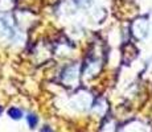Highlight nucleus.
<instances>
[{
  "mask_svg": "<svg viewBox=\"0 0 152 132\" xmlns=\"http://www.w3.org/2000/svg\"><path fill=\"white\" fill-rule=\"evenodd\" d=\"M8 115H10L12 119H20L23 116V112H21V110H19V108L12 107L8 110Z\"/></svg>",
  "mask_w": 152,
  "mask_h": 132,
  "instance_id": "obj_1",
  "label": "nucleus"
},
{
  "mask_svg": "<svg viewBox=\"0 0 152 132\" xmlns=\"http://www.w3.org/2000/svg\"><path fill=\"white\" fill-rule=\"evenodd\" d=\"M28 124H29V127L31 128H34L37 125V122H39V119H37V116L36 115H33V114H31V115H28Z\"/></svg>",
  "mask_w": 152,
  "mask_h": 132,
  "instance_id": "obj_2",
  "label": "nucleus"
},
{
  "mask_svg": "<svg viewBox=\"0 0 152 132\" xmlns=\"http://www.w3.org/2000/svg\"><path fill=\"white\" fill-rule=\"evenodd\" d=\"M40 132H53V130H52L49 125H44L41 130H40Z\"/></svg>",
  "mask_w": 152,
  "mask_h": 132,
  "instance_id": "obj_3",
  "label": "nucleus"
},
{
  "mask_svg": "<svg viewBox=\"0 0 152 132\" xmlns=\"http://www.w3.org/2000/svg\"><path fill=\"white\" fill-rule=\"evenodd\" d=\"M0 112H1V107H0Z\"/></svg>",
  "mask_w": 152,
  "mask_h": 132,
  "instance_id": "obj_4",
  "label": "nucleus"
}]
</instances>
